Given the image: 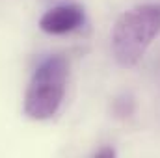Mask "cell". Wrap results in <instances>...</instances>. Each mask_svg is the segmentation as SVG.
<instances>
[{"instance_id":"cell-2","label":"cell","mask_w":160,"mask_h":158,"mask_svg":"<svg viewBox=\"0 0 160 158\" xmlns=\"http://www.w3.org/2000/svg\"><path fill=\"white\" fill-rule=\"evenodd\" d=\"M69 60L62 54H48L41 58L28 80L22 112L34 121L52 119L65 99L69 82Z\"/></svg>"},{"instance_id":"cell-1","label":"cell","mask_w":160,"mask_h":158,"mask_svg":"<svg viewBox=\"0 0 160 158\" xmlns=\"http://www.w3.org/2000/svg\"><path fill=\"white\" fill-rule=\"evenodd\" d=\"M160 36V2H143L128 7L112 26V56L116 63L136 67L153 41Z\"/></svg>"},{"instance_id":"cell-4","label":"cell","mask_w":160,"mask_h":158,"mask_svg":"<svg viewBox=\"0 0 160 158\" xmlns=\"http://www.w3.org/2000/svg\"><path fill=\"white\" fill-rule=\"evenodd\" d=\"M112 112H114L116 117H119V119L132 116V112H134V99H132V95L123 93L119 97H116L114 104H112Z\"/></svg>"},{"instance_id":"cell-3","label":"cell","mask_w":160,"mask_h":158,"mask_svg":"<svg viewBox=\"0 0 160 158\" xmlns=\"http://www.w3.org/2000/svg\"><path fill=\"white\" fill-rule=\"evenodd\" d=\"M86 22V11L77 2H60L45 9L39 17V30L48 36H67L80 30Z\"/></svg>"},{"instance_id":"cell-5","label":"cell","mask_w":160,"mask_h":158,"mask_svg":"<svg viewBox=\"0 0 160 158\" xmlns=\"http://www.w3.org/2000/svg\"><path fill=\"white\" fill-rule=\"evenodd\" d=\"M91 156L93 158H114V156H118V151L114 147H110V145H102L101 149L93 151Z\"/></svg>"}]
</instances>
